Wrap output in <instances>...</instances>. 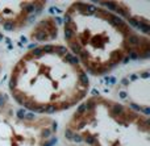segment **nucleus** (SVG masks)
I'll return each instance as SVG.
<instances>
[{"instance_id": "48", "label": "nucleus", "mask_w": 150, "mask_h": 146, "mask_svg": "<svg viewBox=\"0 0 150 146\" xmlns=\"http://www.w3.org/2000/svg\"><path fill=\"white\" fill-rule=\"evenodd\" d=\"M55 21H57V24H58V25H62V18H61V17H58V16H55Z\"/></svg>"}, {"instance_id": "36", "label": "nucleus", "mask_w": 150, "mask_h": 146, "mask_svg": "<svg viewBox=\"0 0 150 146\" xmlns=\"http://www.w3.org/2000/svg\"><path fill=\"white\" fill-rule=\"evenodd\" d=\"M34 118H36V115H34L33 112H29V113H25L24 120H34Z\"/></svg>"}, {"instance_id": "52", "label": "nucleus", "mask_w": 150, "mask_h": 146, "mask_svg": "<svg viewBox=\"0 0 150 146\" xmlns=\"http://www.w3.org/2000/svg\"><path fill=\"white\" fill-rule=\"evenodd\" d=\"M4 39H5V42H7L8 45H9V44H12V42H11V39L8 38V37H4Z\"/></svg>"}, {"instance_id": "19", "label": "nucleus", "mask_w": 150, "mask_h": 146, "mask_svg": "<svg viewBox=\"0 0 150 146\" xmlns=\"http://www.w3.org/2000/svg\"><path fill=\"white\" fill-rule=\"evenodd\" d=\"M128 58H129V61H137L140 59V54H138L137 51H134V50H130L129 53H128Z\"/></svg>"}, {"instance_id": "38", "label": "nucleus", "mask_w": 150, "mask_h": 146, "mask_svg": "<svg viewBox=\"0 0 150 146\" xmlns=\"http://www.w3.org/2000/svg\"><path fill=\"white\" fill-rule=\"evenodd\" d=\"M57 129H58V123H57V121H53L52 129H50V130H52V133H55V132H57Z\"/></svg>"}, {"instance_id": "2", "label": "nucleus", "mask_w": 150, "mask_h": 146, "mask_svg": "<svg viewBox=\"0 0 150 146\" xmlns=\"http://www.w3.org/2000/svg\"><path fill=\"white\" fill-rule=\"evenodd\" d=\"M111 115L112 116H124L125 115V108L120 104H113L112 105V109H111Z\"/></svg>"}, {"instance_id": "30", "label": "nucleus", "mask_w": 150, "mask_h": 146, "mask_svg": "<svg viewBox=\"0 0 150 146\" xmlns=\"http://www.w3.org/2000/svg\"><path fill=\"white\" fill-rule=\"evenodd\" d=\"M62 23L65 24L66 26H67V25H70V24L73 23V18H71V16H70V15H65V16H63Z\"/></svg>"}, {"instance_id": "9", "label": "nucleus", "mask_w": 150, "mask_h": 146, "mask_svg": "<svg viewBox=\"0 0 150 146\" xmlns=\"http://www.w3.org/2000/svg\"><path fill=\"white\" fill-rule=\"evenodd\" d=\"M57 111H59V109H58V107L57 105H54V104L45 105V113H47V115H53V113H55Z\"/></svg>"}, {"instance_id": "17", "label": "nucleus", "mask_w": 150, "mask_h": 146, "mask_svg": "<svg viewBox=\"0 0 150 146\" xmlns=\"http://www.w3.org/2000/svg\"><path fill=\"white\" fill-rule=\"evenodd\" d=\"M98 9H99V8H98V7H95L93 4H87V8H86V12H87L88 15L91 16V15H93V13L98 12Z\"/></svg>"}, {"instance_id": "40", "label": "nucleus", "mask_w": 150, "mask_h": 146, "mask_svg": "<svg viewBox=\"0 0 150 146\" xmlns=\"http://www.w3.org/2000/svg\"><path fill=\"white\" fill-rule=\"evenodd\" d=\"M49 142H50V146H55V145L58 144V138H57V137H53V138L50 140Z\"/></svg>"}, {"instance_id": "18", "label": "nucleus", "mask_w": 150, "mask_h": 146, "mask_svg": "<svg viewBox=\"0 0 150 146\" xmlns=\"http://www.w3.org/2000/svg\"><path fill=\"white\" fill-rule=\"evenodd\" d=\"M128 24H129V25H132L133 28H136V29L140 28V21H138L137 18H134V17H129V18H128Z\"/></svg>"}, {"instance_id": "16", "label": "nucleus", "mask_w": 150, "mask_h": 146, "mask_svg": "<svg viewBox=\"0 0 150 146\" xmlns=\"http://www.w3.org/2000/svg\"><path fill=\"white\" fill-rule=\"evenodd\" d=\"M24 9H25L26 13H34V11H36V4H34V3H28V4H25Z\"/></svg>"}, {"instance_id": "46", "label": "nucleus", "mask_w": 150, "mask_h": 146, "mask_svg": "<svg viewBox=\"0 0 150 146\" xmlns=\"http://www.w3.org/2000/svg\"><path fill=\"white\" fill-rule=\"evenodd\" d=\"M149 76H150V74L148 73V71H146V73H142V74H141V78H144V79H148Z\"/></svg>"}, {"instance_id": "43", "label": "nucleus", "mask_w": 150, "mask_h": 146, "mask_svg": "<svg viewBox=\"0 0 150 146\" xmlns=\"http://www.w3.org/2000/svg\"><path fill=\"white\" fill-rule=\"evenodd\" d=\"M91 94H92L93 96H99V94H100V92L98 91V88H92V90H91Z\"/></svg>"}, {"instance_id": "5", "label": "nucleus", "mask_w": 150, "mask_h": 146, "mask_svg": "<svg viewBox=\"0 0 150 146\" xmlns=\"http://www.w3.org/2000/svg\"><path fill=\"white\" fill-rule=\"evenodd\" d=\"M79 83L82 84V86H84V87H88V84H90L88 76H87V74H86L84 71H80L79 73Z\"/></svg>"}, {"instance_id": "11", "label": "nucleus", "mask_w": 150, "mask_h": 146, "mask_svg": "<svg viewBox=\"0 0 150 146\" xmlns=\"http://www.w3.org/2000/svg\"><path fill=\"white\" fill-rule=\"evenodd\" d=\"M83 141H84L87 145H93L96 142V137L92 136V134H87L86 137H83Z\"/></svg>"}, {"instance_id": "22", "label": "nucleus", "mask_w": 150, "mask_h": 146, "mask_svg": "<svg viewBox=\"0 0 150 146\" xmlns=\"http://www.w3.org/2000/svg\"><path fill=\"white\" fill-rule=\"evenodd\" d=\"M12 95H13V99H15L18 104H21V105L24 104V96H23V95H18L17 92H13Z\"/></svg>"}, {"instance_id": "51", "label": "nucleus", "mask_w": 150, "mask_h": 146, "mask_svg": "<svg viewBox=\"0 0 150 146\" xmlns=\"http://www.w3.org/2000/svg\"><path fill=\"white\" fill-rule=\"evenodd\" d=\"M129 62V58H128V55H125L124 58H122V63H128Z\"/></svg>"}, {"instance_id": "31", "label": "nucleus", "mask_w": 150, "mask_h": 146, "mask_svg": "<svg viewBox=\"0 0 150 146\" xmlns=\"http://www.w3.org/2000/svg\"><path fill=\"white\" fill-rule=\"evenodd\" d=\"M122 117H125L127 120H129V121H132V120H134L136 117H137V113H134V112H130V113H125Z\"/></svg>"}, {"instance_id": "28", "label": "nucleus", "mask_w": 150, "mask_h": 146, "mask_svg": "<svg viewBox=\"0 0 150 146\" xmlns=\"http://www.w3.org/2000/svg\"><path fill=\"white\" fill-rule=\"evenodd\" d=\"M25 113H26V109L21 108V109H18L17 112H16V116H17L18 120H24V117H25Z\"/></svg>"}, {"instance_id": "56", "label": "nucleus", "mask_w": 150, "mask_h": 146, "mask_svg": "<svg viewBox=\"0 0 150 146\" xmlns=\"http://www.w3.org/2000/svg\"><path fill=\"white\" fill-rule=\"evenodd\" d=\"M0 23H1V17H0Z\"/></svg>"}, {"instance_id": "47", "label": "nucleus", "mask_w": 150, "mask_h": 146, "mask_svg": "<svg viewBox=\"0 0 150 146\" xmlns=\"http://www.w3.org/2000/svg\"><path fill=\"white\" fill-rule=\"evenodd\" d=\"M129 79H130V80H132V82H134V80H137V79H138V75H136V74H133V75H130V76H129Z\"/></svg>"}, {"instance_id": "39", "label": "nucleus", "mask_w": 150, "mask_h": 146, "mask_svg": "<svg viewBox=\"0 0 150 146\" xmlns=\"http://www.w3.org/2000/svg\"><path fill=\"white\" fill-rule=\"evenodd\" d=\"M63 57H65V61L67 63H70V61H71V58H73V54H70V53H66L65 55H63Z\"/></svg>"}, {"instance_id": "41", "label": "nucleus", "mask_w": 150, "mask_h": 146, "mask_svg": "<svg viewBox=\"0 0 150 146\" xmlns=\"http://www.w3.org/2000/svg\"><path fill=\"white\" fill-rule=\"evenodd\" d=\"M116 83H117L116 76H109V84H116Z\"/></svg>"}, {"instance_id": "12", "label": "nucleus", "mask_w": 150, "mask_h": 146, "mask_svg": "<svg viewBox=\"0 0 150 146\" xmlns=\"http://www.w3.org/2000/svg\"><path fill=\"white\" fill-rule=\"evenodd\" d=\"M74 36H75L74 32L71 30L69 26H66V28H65V38L67 39V41H71V39L74 38Z\"/></svg>"}, {"instance_id": "7", "label": "nucleus", "mask_w": 150, "mask_h": 146, "mask_svg": "<svg viewBox=\"0 0 150 146\" xmlns=\"http://www.w3.org/2000/svg\"><path fill=\"white\" fill-rule=\"evenodd\" d=\"M140 29L142 33H145V34H149L150 33V25H149V23L148 21H145V20H142V21H140Z\"/></svg>"}, {"instance_id": "27", "label": "nucleus", "mask_w": 150, "mask_h": 146, "mask_svg": "<svg viewBox=\"0 0 150 146\" xmlns=\"http://www.w3.org/2000/svg\"><path fill=\"white\" fill-rule=\"evenodd\" d=\"M49 34V39H55L58 37V30H57V26L55 28H53L52 30H50V33H47Z\"/></svg>"}, {"instance_id": "44", "label": "nucleus", "mask_w": 150, "mask_h": 146, "mask_svg": "<svg viewBox=\"0 0 150 146\" xmlns=\"http://www.w3.org/2000/svg\"><path fill=\"white\" fill-rule=\"evenodd\" d=\"M141 112H144L145 115H150V108L149 107H145V108H142V111Z\"/></svg>"}, {"instance_id": "42", "label": "nucleus", "mask_w": 150, "mask_h": 146, "mask_svg": "<svg viewBox=\"0 0 150 146\" xmlns=\"http://www.w3.org/2000/svg\"><path fill=\"white\" fill-rule=\"evenodd\" d=\"M119 96L121 97V99H127V96H128V94L125 91H121V92H119Z\"/></svg>"}, {"instance_id": "50", "label": "nucleus", "mask_w": 150, "mask_h": 146, "mask_svg": "<svg viewBox=\"0 0 150 146\" xmlns=\"http://www.w3.org/2000/svg\"><path fill=\"white\" fill-rule=\"evenodd\" d=\"M20 39H21V44H23V42H24V44H26V42H28L26 37H24V36H21V37H20Z\"/></svg>"}, {"instance_id": "32", "label": "nucleus", "mask_w": 150, "mask_h": 146, "mask_svg": "<svg viewBox=\"0 0 150 146\" xmlns=\"http://www.w3.org/2000/svg\"><path fill=\"white\" fill-rule=\"evenodd\" d=\"M42 51L44 53H54V46L53 45H45L42 47Z\"/></svg>"}, {"instance_id": "4", "label": "nucleus", "mask_w": 150, "mask_h": 146, "mask_svg": "<svg viewBox=\"0 0 150 146\" xmlns=\"http://www.w3.org/2000/svg\"><path fill=\"white\" fill-rule=\"evenodd\" d=\"M70 49H71V51H73L74 54L79 55V53L83 50V47H82V45H80L79 42H76V41H71V42H70Z\"/></svg>"}, {"instance_id": "35", "label": "nucleus", "mask_w": 150, "mask_h": 146, "mask_svg": "<svg viewBox=\"0 0 150 146\" xmlns=\"http://www.w3.org/2000/svg\"><path fill=\"white\" fill-rule=\"evenodd\" d=\"M79 62H80V59L76 57V55H73V58H71V61H70V65H74V66H76V65H79Z\"/></svg>"}, {"instance_id": "54", "label": "nucleus", "mask_w": 150, "mask_h": 146, "mask_svg": "<svg viewBox=\"0 0 150 146\" xmlns=\"http://www.w3.org/2000/svg\"><path fill=\"white\" fill-rule=\"evenodd\" d=\"M13 49V46H12V44H9L8 45V50H12Z\"/></svg>"}, {"instance_id": "1", "label": "nucleus", "mask_w": 150, "mask_h": 146, "mask_svg": "<svg viewBox=\"0 0 150 146\" xmlns=\"http://www.w3.org/2000/svg\"><path fill=\"white\" fill-rule=\"evenodd\" d=\"M33 37L37 41H46V39H49V34L44 29H37L36 32H33Z\"/></svg>"}, {"instance_id": "37", "label": "nucleus", "mask_w": 150, "mask_h": 146, "mask_svg": "<svg viewBox=\"0 0 150 146\" xmlns=\"http://www.w3.org/2000/svg\"><path fill=\"white\" fill-rule=\"evenodd\" d=\"M71 107V103L69 102V103H65L63 102L62 104H61V107H58V109H69V108Z\"/></svg>"}, {"instance_id": "14", "label": "nucleus", "mask_w": 150, "mask_h": 146, "mask_svg": "<svg viewBox=\"0 0 150 146\" xmlns=\"http://www.w3.org/2000/svg\"><path fill=\"white\" fill-rule=\"evenodd\" d=\"M54 53L55 54H58L59 57H62V55H65L66 53H67V49H66L65 46H54Z\"/></svg>"}, {"instance_id": "13", "label": "nucleus", "mask_w": 150, "mask_h": 146, "mask_svg": "<svg viewBox=\"0 0 150 146\" xmlns=\"http://www.w3.org/2000/svg\"><path fill=\"white\" fill-rule=\"evenodd\" d=\"M73 8H74V9L80 11L82 13H84V12H86V8H87V4H86V3H82V1H78Z\"/></svg>"}, {"instance_id": "26", "label": "nucleus", "mask_w": 150, "mask_h": 146, "mask_svg": "<svg viewBox=\"0 0 150 146\" xmlns=\"http://www.w3.org/2000/svg\"><path fill=\"white\" fill-rule=\"evenodd\" d=\"M76 57L79 58V59H82V61H84V62H86V59L88 58V51L86 49H83L82 51L79 53V55H76Z\"/></svg>"}, {"instance_id": "21", "label": "nucleus", "mask_w": 150, "mask_h": 146, "mask_svg": "<svg viewBox=\"0 0 150 146\" xmlns=\"http://www.w3.org/2000/svg\"><path fill=\"white\" fill-rule=\"evenodd\" d=\"M16 86H17V78L12 75V78H11V80H9V90L13 92V90L16 88Z\"/></svg>"}, {"instance_id": "23", "label": "nucleus", "mask_w": 150, "mask_h": 146, "mask_svg": "<svg viewBox=\"0 0 150 146\" xmlns=\"http://www.w3.org/2000/svg\"><path fill=\"white\" fill-rule=\"evenodd\" d=\"M71 141H74L75 144H80V142H83V136L80 133H74L73 140H71Z\"/></svg>"}, {"instance_id": "10", "label": "nucleus", "mask_w": 150, "mask_h": 146, "mask_svg": "<svg viewBox=\"0 0 150 146\" xmlns=\"http://www.w3.org/2000/svg\"><path fill=\"white\" fill-rule=\"evenodd\" d=\"M115 12L119 15V17L121 16V17H127V18H129V13H128V11L125 9V7H119Z\"/></svg>"}, {"instance_id": "55", "label": "nucleus", "mask_w": 150, "mask_h": 146, "mask_svg": "<svg viewBox=\"0 0 150 146\" xmlns=\"http://www.w3.org/2000/svg\"><path fill=\"white\" fill-rule=\"evenodd\" d=\"M1 39H4V36H3V34L0 33V41H1Z\"/></svg>"}, {"instance_id": "25", "label": "nucleus", "mask_w": 150, "mask_h": 146, "mask_svg": "<svg viewBox=\"0 0 150 146\" xmlns=\"http://www.w3.org/2000/svg\"><path fill=\"white\" fill-rule=\"evenodd\" d=\"M7 100H8L7 95H4V94H1V92H0V109H1V108L7 104Z\"/></svg>"}, {"instance_id": "3", "label": "nucleus", "mask_w": 150, "mask_h": 146, "mask_svg": "<svg viewBox=\"0 0 150 146\" xmlns=\"http://www.w3.org/2000/svg\"><path fill=\"white\" fill-rule=\"evenodd\" d=\"M141 42V38L136 34H128L127 36V44L129 46H138Z\"/></svg>"}, {"instance_id": "20", "label": "nucleus", "mask_w": 150, "mask_h": 146, "mask_svg": "<svg viewBox=\"0 0 150 146\" xmlns=\"http://www.w3.org/2000/svg\"><path fill=\"white\" fill-rule=\"evenodd\" d=\"M95 107H96L95 100H93V99L92 100H88V102L86 103V112H87V111H88V112H90V111H92Z\"/></svg>"}, {"instance_id": "15", "label": "nucleus", "mask_w": 150, "mask_h": 146, "mask_svg": "<svg viewBox=\"0 0 150 146\" xmlns=\"http://www.w3.org/2000/svg\"><path fill=\"white\" fill-rule=\"evenodd\" d=\"M30 55L32 57H42L44 55V51H42V47H34L33 50L30 51Z\"/></svg>"}, {"instance_id": "53", "label": "nucleus", "mask_w": 150, "mask_h": 146, "mask_svg": "<svg viewBox=\"0 0 150 146\" xmlns=\"http://www.w3.org/2000/svg\"><path fill=\"white\" fill-rule=\"evenodd\" d=\"M42 146H50V142L49 141H45L44 144H42Z\"/></svg>"}, {"instance_id": "24", "label": "nucleus", "mask_w": 150, "mask_h": 146, "mask_svg": "<svg viewBox=\"0 0 150 146\" xmlns=\"http://www.w3.org/2000/svg\"><path fill=\"white\" fill-rule=\"evenodd\" d=\"M84 112H86V103H82V104L78 107V109H76V116L84 115Z\"/></svg>"}, {"instance_id": "45", "label": "nucleus", "mask_w": 150, "mask_h": 146, "mask_svg": "<svg viewBox=\"0 0 150 146\" xmlns=\"http://www.w3.org/2000/svg\"><path fill=\"white\" fill-rule=\"evenodd\" d=\"M121 83H122V86H128V84H129V79L128 78H124L121 80Z\"/></svg>"}, {"instance_id": "49", "label": "nucleus", "mask_w": 150, "mask_h": 146, "mask_svg": "<svg viewBox=\"0 0 150 146\" xmlns=\"http://www.w3.org/2000/svg\"><path fill=\"white\" fill-rule=\"evenodd\" d=\"M34 47H37V44H29V45H28V49H32V50H33Z\"/></svg>"}, {"instance_id": "6", "label": "nucleus", "mask_w": 150, "mask_h": 146, "mask_svg": "<svg viewBox=\"0 0 150 146\" xmlns=\"http://www.w3.org/2000/svg\"><path fill=\"white\" fill-rule=\"evenodd\" d=\"M1 24H3V28H4L5 30H8V32L13 30V29L16 28V24L13 23L12 20H5V21H1Z\"/></svg>"}, {"instance_id": "34", "label": "nucleus", "mask_w": 150, "mask_h": 146, "mask_svg": "<svg viewBox=\"0 0 150 146\" xmlns=\"http://www.w3.org/2000/svg\"><path fill=\"white\" fill-rule=\"evenodd\" d=\"M129 107L132 108V109H134L136 112H141V111H142V107L138 105V104H136V103H129Z\"/></svg>"}, {"instance_id": "33", "label": "nucleus", "mask_w": 150, "mask_h": 146, "mask_svg": "<svg viewBox=\"0 0 150 146\" xmlns=\"http://www.w3.org/2000/svg\"><path fill=\"white\" fill-rule=\"evenodd\" d=\"M52 130H50V129H44V130H42V133H41V137L42 138H49L50 136H52Z\"/></svg>"}, {"instance_id": "8", "label": "nucleus", "mask_w": 150, "mask_h": 146, "mask_svg": "<svg viewBox=\"0 0 150 146\" xmlns=\"http://www.w3.org/2000/svg\"><path fill=\"white\" fill-rule=\"evenodd\" d=\"M121 59H122V57H121V53H120V51L115 50V51L111 53V61H112V63H119Z\"/></svg>"}, {"instance_id": "29", "label": "nucleus", "mask_w": 150, "mask_h": 146, "mask_svg": "<svg viewBox=\"0 0 150 146\" xmlns=\"http://www.w3.org/2000/svg\"><path fill=\"white\" fill-rule=\"evenodd\" d=\"M73 136H74V130L73 129H70V128H67V129H65V137L67 140H73Z\"/></svg>"}]
</instances>
